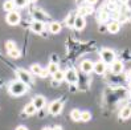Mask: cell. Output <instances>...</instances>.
Returning <instances> with one entry per match:
<instances>
[{"label": "cell", "mask_w": 131, "mask_h": 130, "mask_svg": "<svg viewBox=\"0 0 131 130\" xmlns=\"http://www.w3.org/2000/svg\"><path fill=\"white\" fill-rule=\"evenodd\" d=\"M93 72H95L97 74H103L106 72V64L103 61H97V63H94Z\"/></svg>", "instance_id": "obj_9"}, {"label": "cell", "mask_w": 131, "mask_h": 130, "mask_svg": "<svg viewBox=\"0 0 131 130\" xmlns=\"http://www.w3.org/2000/svg\"><path fill=\"white\" fill-rule=\"evenodd\" d=\"M16 130H28V129H27L25 126H17V127H16Z\"/></svg>", "instance_id": "obj_32"}, {"label": "cell", "mask_w": 131, "mask_h": 130, "mask_svg": "<svg viewBox=\"0 0 131 130\" xmlns=\"http://www.w3.org/2000/svg\"><path fill=\"white\" fill-rule=\"evenodd\" d=\"M49 31H50L52 33H60V32H61V24H60L58 21H53V23H50Z\"/></svg>", "instance_id": "obj_18"}, {"label": "cell", "mask_w": 131, "mask_h": 130, "mask_svg": "<svg viewBox=\"0 0 131 130\" xmlns=\"http://www.w3.org/2000/svg\"><path fill=\"white\" fill-rule=\"evenodd\" d=\"M5 49H7V52H11L13 49H16V44L13 41H7L5 43Z\"/></svg>", "instance_id": "obj_28"}, {"label": "cell", "mask_w": 131, "mask_h": 130, "mask_svg": "<svg viewBox=\"0 0 131 130\" xmlns=\"http://www.w3.org/2000/svg\"><path fill=\"white\" fill-rule=\"evenodd\" d=\"M119 117L122 119H128L131 117V106H126V108H123L119 113Z\"/></svg>", "instance_id": "obj_15"}, {"label": "cell", "mask_w": 131, "mask_h": 130, "mask_svg": "<svg viewBox=\"0 0 131 130\" xmlns=\"http://www.w3.org/2000/svg\"><path fill=\"white\" fill-rule=\"evenodd\" d=\"M91 12H93V8H91V7H81L80 11H78L80 16H82V17H85L86 15H89V13H91Z\"/></svg>", "instance_id": "obj_24"}, {"label": "cell", "mask_w": 131, "mask_h": 130, "mask_svg": "<svg viewBox=\"0 0 131 130\" xmlns=\"http://www.w3.org/2000/svg\"><path fill=\"white\" fill-rule=\"evenodd\" d=\"M8 55L12 57V58H19L20 56H21V52L16 48V49H13V51H11V52H8Z\"/></svg>", "instance_id": "obj_27"}, {"label": "cell", "mask_w": 131, "mask_h": 130, "mask_svg": "<svg viewBox=\"0 0 131 130\" xmlns=\"http://www.w3.org/2000/svg\"><path fill=\"white\" fill-rule=\"evenodd\" d=\"M119 28H121L119 23H118V21H115V20L110 21L109 24H107V27H106L107 32H110V33H117L118 31H119Z\"/></svg>", "instance_id": "obj_12"}, {"label": "cell", "mask_w": 131, "mask_h": 130, "mask_svg": "<svg viewBox=\"0 0 131 130\" xmlns=\"http://www.w3.org/2000/svg\"><path fill=\"white\" fill-rule=\"evenodd\" d=\"M98 2V0H86V3H89L90 5H93V4H95Z\"/></svg>", "instance_id": "obj_31"}, {"label": "cell", "mask_w": 131, "mask_h": 130, "mask_svg": "<svg viewBox=\"0 0 131 130\" xmlns=\"http://www.w3.org/2000/svg\"><path fill=\"white\" fill-rule=\"evenodd\" d=\"M37 112V109L35 108V105L32 102H29L28 105H25V108H24V113L27 114V116H33V114Z\"/></svg>", "instance_id": "obj_17"}, {"label": "cell", "mask_w": 131, "mask_h": 130, "mask_svg": "<svg viewBox=\"0 0 131 130\" xmlns=\"http://www.w3.org/2000/svg\"><path fill=\"white\" fill-rule=\"evenodd\" d=\"M64 109V104L61 100H56L50 102V105L48 106V113L49 114H53V116H57V114H60L61 112H62Z\"/></svg>", "instance_id": "obj_3"}, {"label": "cell", "mask_w": 131, "mask_h": 130, "mask_svg": "<svg viewBox=\"0 0 131 130\" xmlns=\"http://www.w3.org/2000/svg\"><path fill=\"white\" fill-rule=\"evenodd\" d=\"M12 2L15 3V5L19 7V8H24V7L28 4L29 0H12Z\"/></svg>", "instance_id": "obj_26"}, {"label": "cell", "mask_w": 131, "mask_h": 130, "mask_svg": "<svg viewBox=\"0 0 131 130\" xmlns=\"http://www.w3.org/2000/svg\"><path fill=\"white\" fill-rule=\"evenodd\" d=\"M42 130H53V127H44Z\"/></svg>", "instance_id": "obj_37"}, {"label": "cell", "mask_w": 131, "mask_h": 130, "mask_svg": "<svg viewBox=\"0 0 131 130\" xmlns=\"http://www.w3.org/2000/svg\"><path fill=\"white\" fill-rule=\"evenodd\" d=\"M65 80L69 84H75L77 81H78V73H77V71L73 69V68H69V69L65 72Z\"/></svg>", "instance_id": "obj_6"}, {"label": "cell", "mask_w": 131, "mask_h": 130, "mask_svg": "<svg viewBox=\"0 0 131 130\" xmlns=\"http://www.w3.org/2000/svg\"><path fill=\"white\" fill-rule=\"evenodd\" d=\"M75 17H77V15H75L74 12H70V13H69V15H68V17H66V20H65L66 25H68V27H70V28H73V27H74Z\"/></svg>", "instance_id": "obj_16"}, {"label": "cell", "mask_w": 131, "mask_h": 130, "mask_svg": "<svg viewBox=\"0 0 131 130\" xmlns=\"http://www.w3.org/2000/svg\"><path fill=\"white\" fill-rule=\"evenodd\" d=\"M42 72V66L38 65V64H32L30 65V73L32 74H36V76H40Z\"/></svg>", "instance_id": "obj_20"}, {"label": "cell", "mask_w": 131, "mask_h": 130, "mask_svg": "<svg viewBox=\"0 0 131 130\" xmlns=\"http://www.w3.org/2000/svg\"><path fill=\"white\" fill-rule=\"evenodd\" d=\"M70 118H72L73 121H75V122L81 121V110H80V109H73V110L70 112Z\"/></svg>", "instance_id": "obj_21"}, {"label": "cell", "mask_w": 131, "mask_h": 130, "mask_svg": "<svg viewBox=\"0 0 131 130\" xmlns=\"http://www.w3.org/2000/svg\"><path fill=\"white\" fill-rule=\"evenodd\" d=\"M15 3L12 2V0H7V2H4V4H3V8H4V11H7V12H12V11H15Z\"/></svg>", "instance_id": "obj_19"}, {"label": "cell", "mask_w": 131, "mask_h": 130, "mask_svg": "<svg viewBox=\"0 0 131 130\" xmlns=\"http://www.w3.org/2000/svg\"><path fill=\"white\" fill-rule=\"evenodd\" d=\"M99 19H101L102 21H106L107 19H109V15H107L106 12H101V15H99Z\"/></svg>", "instance_id": "obj_29"}, {"label": "cell", "mask_w": 131, "mask_h": 130, "mask_svg": "<svg viewBox=\"0 0 131 130\" xmlns=\"http://www.w3.org/2000/svg\"><path fill=\"white\" fill-rule=\"evenodd\" d=\"M44 23H41V21H33L32 23V24H30V29H32L33 31V32L35 33H41L42 32V31H44Z\"/></svg>", "instance_id": "obj_13"}, {"label": "cell", "mask_w": 131, "mask_h": 130, "mask_svg": "<svg viewBox=\"0 0 131 130\" xmlns=\"http://www.w3.org/2000/svg\"><path fill=\"white\" fill-rule=\"evenodd\" d=\"M130 88H131V81H130Z\"/></svg>", "instance_id": "obj_39"}, {"label": "cell", "mask_w": 131, "mask_h": 130, "mask_svg": "<svg viewBox=\"0 0 131 130\" xmlns=\"http://www.w3.org/2000/svg\"><path fill=\"white\" fill-rule=\"evenodd\" d=\"M27 85L24 82H21L20 80H16V81H12L9 84V86H8V92H9V94L12 96H23L27 92Z\"/></svg>", "instance_id": "obj_1"}, {"label": "cell", "mask_w": 131, "mask_h": 130, "mask_svg": "<svg viewBox=\"0 0 131 130\" xmlns=\"http://www.w3.org/2000/svg\"><path fill=\"white\" fill-rule=\"evenodd\" d=\"M16 74H17V77L21 82H24L25 85H29L30 82H32V76H30L29 72L24 71V69H17L16 71Z\"/></svg>", "instance_id": "obj_4"}, {"label": "cell", "mask_w": 131, "mask_h": 130, "mask_svg": "<svg viewBox=\"0 0 131 130\" xmlns=\"http://www.w3.org/2000/svg\"><path fill=\"white\" fill-rule=\"evenodd\" d=\"M85 25H86V20H85V17L80 16V15H77V17H75V21H74V27L77 31H82L85 28Z\"/></svg>", "instance_id": "obj_10"}, {"label": "cell", "mask_w": 131, "mask_h": 130, "mask_svg": "<svg viewBox=\"0 0 131 130\" xmlns=\"http://www.w3.org/2000/svg\"><path fill=\"white\" fill-rule=\"evenodd\" d=\"M53 80L57 81V82L64 81V80H65V72H62V71H58V72H56L54 74H53Z\"/></svg>", "instance_id": "obj_23"}, {"label": "cell", "mask_w": 131, "mask_h": 130, "mask_svg": "<svg viewBox=\"0 0 131 130\" xmlns=\"http://www.w3.org/2000/svg\"><path fill=\"white\" fill-rule=\"evenodd\" d=\"M32 104L35 105V108H36L37 110H41V109L45 108V104H47V101H45V97H42V96H36V97L33 98Z\"/></svg>", "instance_id": "obj_7"}, {"label": "cell", "mask_w": 131, "mask_h": 130, "mask_svg": "<svg viewBox=\"0 0 131 130\" xmlns=\"http://www.w3.org/2000/svg\"><path fill=\"white\" fill-rule=\"evenodd\" d=\"M5 20H7V23H8L9 25H17L19 23H20V20H21V17H20L19 12L12 11V12H8V13H7Z\"/></svg>", "instance_id": "obj_5"}, {"label": "cell", "mask_w": 131, "mask_h": 130, "mask_svg": "<svg viewBox=\"0 0 131 130\" xmlns=\"http://www.w3.org/2000/svg\"><path fill=\"white\" fill-rule=\"evenodd\" d=\"M47 71H48V73L49 74H54L56 72H58L60 71V68H58V64H53V63H50L48 66H47Z\"/></svg>", "instance_id": "obj_22"}, {"label": "cell", "mask_w": 131, "mask_h": 130, "mask_svg": "<svg viewBox=\"0 0 131 130\" xmlns=\"http://www.w3.org/2000/svg\"><path fill=\"white\" fill-rule=\"evenodd\" d=\"M111 72L114 74H119L123 72V64H122V61H118V60H115L114 63L111 64Z\"/></svg>", "instance_id": "obj_11"}, {"label": "cell", "mask_w": 131, "mask_h": 130, "mask_svg": "<svg viewBox=\"0 0 131 130\" xmlns=\"http://www.w3.org/2000/svg\"><path fill=\"white\" fill-rule=\"evenodd\" d=\"M29 2H32V3H33V2H36V0H29Z\"/></svg>", "instance_id": "obj_38"}, {"label": "cell", "mask_w": 131, "mask_h": 130, "mask_svg": "<svg viewBox=\"0 0 131 130\" xmlns=\"http://www.w3.org/2000/svg\"><path fill=\"white\" fill-rule=\"evenodd\" d=\"M38 114H40V117H44V116H45V112H44V110L41 109V110H40V113H38Z\"/></svg>", "instance_id": "obj_33"}, {"label": "cell", "mask_w": 131, "mask_h": 130, "mask_svg": "<svg viewBox=\"0 0 131 130\" xmlns=\"http://www.w3.org/2000/svg\"><path fill=\"white\" fill-rule=\"evenodd\" d=\"M90 119H91V114H90V112H88V110L81 112V121L88 122V121H90Z\"/></svg>", "instance_id": "obj_25"}, {"label": "cell", "mask_w": 131, "mask_h": 130, "mask_svg": "<svg viewBox=\"0 0 131 130\" xmlns=\"http://www.w3.org/2000/svg\"><path fill=\"white\" fill-rule=\"evenodd\" d=\"M128 78H130V81H131V69L128 71Z\"/></svg>", "instance_id": "obj_36"}, {"label": "cell", "mask_w": 131, "mask_h": 130, "mask_svg": "<svg viewBox=\"0 0 131 130\" xmlns=\"http://www.w3.org/2000/svg\"><path fill=\"white\" fill-rule=\"evenodd\" d=\"M106 29V27L105 25H101V28H99V31H105Z\"/></svg>", "instance_id": "obj_35"}, {"label": "cell", "mask_w": 131, "mask_h": 130, "mask_svg": "<svg viewBox=\"0 0 131 130\" xmlns=\"http://www.w3.org/2000/svg\"><path fill=\"white\" fill-rule=\"evenodd\" d=\"M33 17H35L36 21H41V23H44L45 20H47V15H45L42 11H40V9H36V11L33 12Z\"/></svg>", "instance_id": "obj_14"}, {"label": "cell", "mask_w": 131, "mask_h": 130, "mask_svg": "<svg viewBox=\"0 0 131 130\" xmlns=\"http://www.w3.org/2000/svg\"><path fill=\"white\" fill-rule=\"evenodd\" d=\"M50 63H53V64H58V57H57L56 55H52V56H50Z\"/></svg>", "instance_id": "obj_30"}, {"label": "cell", "mask_w": 131, "mask_h": 130, "mask_svg": "<svg viewBox=\"0 0 131 130\" xmlns=\"http://www.w3.org/2000/svg\"><path fill=\"white\" fill-rule=\"evenodd\" d=\"M53 130H62V129H61V126H54V127H53Z\"/></svg>", "instance_id": "obj_34"}, {"label": "cell", "mask_w": 131, "mask_h": 130, "mask_svg": "<svg viewBox=\"0 0 131 130\" xmlns=\"http://www.w3.org/2000/svg\"><path fill=\"white\" fill-rule=\"evenodd\" d=\"M93 65H94L93 61L83 60L82 63H81V71H82L83 73H90V72H93Z\"/></svg>", "instance_id": "obj_8"}, {"label": "cell", "mask_w": 131, "mask_h": 130, "mask_svg": "<svg viewBox=\"0 0 131 130\" xmlns=\"http://www.w3.org/2000/svg\"><path fill=\"white\" fill-rule=\"evenodd\" d=\"M101 61H103V63L107 65V64H113L115 61V52L113 49H109V48H103L101 51Z\"/></svg>", "instance_id": "obj_2"}]
</instances>
